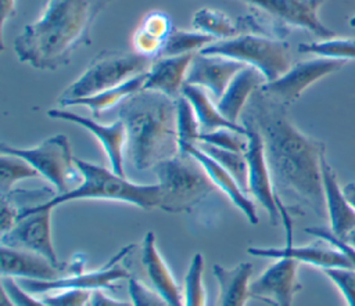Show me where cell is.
<instances>
[{"label": "cell", "instance_id": "6da1fadb", "mask_svg": "<svg viewBox=\"0 0 355 306\" xmlns=\"http://www.w3.org/2000/svg\"><path fill=\"white\" fill-rule=\"evenodd\" d=\"M286 107L258 89L245 107L244 120L262 137L273 187L280 199H295L318 217L326 219L320 169L326 147L300 132L288 119Z\"/></svg>", "mask_w": 355, "mask_h": 306}, {"label": "cell", "instance_id": "7a4b0ae2", "mask_svg": "<svg viewBox=\"0 0 355 306\" xmlns=\"http://www.w3.org/2000/svg\"><path fill=\"white\" fill-rule=\"evenodd\" d=\"M112 0H47L42 15L14 39L19 62L42 71L67 65L73 53L90 43L92 26Z\"/></svg>", "mask_w": 355, "mask_h": 306}, {"label": "cell", "instance_id": "3957f363", "mask_svg": "<svg viewBox=\"0 0 355 306\" xmlns=\"http://www.w3.org/2000/svg\"><path fill=\"white\" fill-rule=\"evenodd\" d=\"M118 115L126 127L125 154L135 169H154L180 152L175 98L141 90L119 104Z\"/></svg>", "mask_w": 355, "mask_h": 306}, {"label": "cell", "instance_id": "277c9868", "mask_svg": "<svg viewBox=\"0 0 355 306\" xmlns=\"http://www.w3.org/2000/svg\"><path fill=\"white\" fill-rule=\"evenodd\" d=\"M75 165L82 174L80 183L71 191L55 195L49 201L36 205L42 209H54L55 206L79 199H104L135 205L150 210L159 205L158 184H137L119 176L112 169L96 163L76 159Z\"/></svg>", "mask_w": 355, "mask_h": 306}, {"label": "cell", "instance_id": "5b68a950", "mask_svg": "<svg viewBox=\"0 0 355 306\" xmlns=\"http://www.w3.org/2000/svg\"><path fill=\"white\" fill-rule=\"evenodd\" d=\"M153 170L159 188L158 208L164 212H190L216 188L205 169L190 154L179 152Z\"/></svg>", "mask_w": 355, "mask_h": 306}, {"label": "cell", "instance_id": "8992f818", "mask_svg": "<svg viewBox=\"0 0 355 306\" xmlns=\"http://www.w3.org/2000/svg\"><path fill=\"white\" fill-rule=\"evenodd\" d=\"M198 53L232 58L252 66L263 75L266 83L279 79L291 68V48L286 40L254 33L215 40Z\"/></svg>", "mask_w": 355, "mask_h": 306}, {"label": "cell", "instance_id": "52a82bcc", "mask_svg": "<svg viewBox=\"0 0 355 306\" xmlns=\"http://www.w3.org/2000/svg\"><path fill=\"white\" fill-rule=\"evenodd\" d=\"M150 58L137 53L100 51L86 69L62 91L60 101L94 96L107 89L116 87L130 78L147 72Z\"/></svg>", "mask_w": 355, "mask_h": 306}, {"label": "cell", "instance_id": "ba28073f", "mask_svg": "<svg viewBox=\"0 0 355 306\" xmlns=\"http://www.w3.org/2000/svg\"><path fill=\"white\" fill-rule=\"evenodd\" d=\"M0 150L4 154L24 158L55 188L57 195L71 191L82 180V174L78 176L79 170L65 134H54L32 148H17L1 144Z\"/></svg>", "mask_w": 355, "mask_h": 306}, {"label": "cell", "instance_id": "9c48e42d", "mask_svg": "<svg viewBox=\"0 0 355 306\" xmlns=\"http://www.w3.org/2000/svg\"><path fill=\"white\" fill-rule=\"evenodd\" d=\"M243 125L245 127V134L248 137V145L244 152L248 165L247 192L252 198H255V201H258L262 205V208L268 212L272 224L282 223L280 215L284 210H288L291 206L286 205V202H283L275 191L265 156L263 141L259 132L245 120L243 122Z\"/></svg>", "mask_w": 355, "mask_h": 306}, {"label": "cell", "instance_id": "30bf717a", "mask_svg": "<svg viewBox=\"0 0 355 306\" xmlns=\"http://www.w3.org/2000/svg\"><path fill=\"white\" fill-rule=\"evenodd\" d=\"M51 212L53 209H42L36 205L19 208L15 226L1 234V245L39 253L61 267L51 240Z\"/></svg>", "mask_w": 355, "mask_h": 306}, {"label": "cell", "instance_id": "8fae6325", "mask_svg": "<svg viewBox=\"0 0 355 306\" xmlns=\"http://www.w3.org/2000/svg\"><path fill=\"white\" fill-rule=\"evenodd\" d=\"M259 10L265 18L290 30L291 26L305 29L315 36L331 39L336 33L319 18V8L327 0H241Z\"/></svg>", "mask_w": 355, "mask_h": 306}, {"label": "cell", "instance_id": "7c38bea8", "mask_svg": "<svg viewBox=\"0 0 355 306\" xmlns=\"http://www.w3.org/2000/svg\"><path fill=\"white\" fill-rule=\"evenodd\" d=\"M135 245H128L122 251H119L110 263H107L103 269L89 271V273H76L73 276L58 277L53 281H39V280H28L21 278L18 284L29 294H46L53 291L62 289H108L112 288L121 280H129L132 276L129 271L121 264V259L126 256Z\"/></svg>", "mask_w": 355, "mask_h": 306}, {"label": "cell", "instance_id": "4fadbf2b", "mask_svg": "<svg viewBox=\"0 0 355 306\" xmlns=\"http://www.w3.org/2000/svg\"><path fill=\"white\" fill-rule=\"evenodd\" d=\"M344 65L345 61L323 57L298 61L279 79L265 83L261 90L282 104L288 105L300 98V96L313 83L337 72Z\"/></svg>", "mask_w": 355, "mask_h": 306}, {"label": "cell", "instance_id": "5bb4252c", "mask_svg": "<svg viewBox=\"0 0 355 306\" xmlns=\"http://www.w3.org/2000/svg\"><path fill=\"white\" fill-rule=\"evenodd\" d=\"M300 262L293 258H279L255 281L250 284L251 299L270 306H291L294 296L301 291L298 281Z\"/></svg>", "mask_w": 355, "mask_h": 306}, {"label": "cell", "instance_id": "9a60e30c", "mask_svg": "<svg viewBox=\"0 0 355 306\" xmlns=\"http://www.w3.org/2000/svg\"><path fill=\"white\" fill-rule=\"evenodd\" d=\"M47 116L53 119L76 123L83 129H86L89 133H92L96 137V140L103 145L112 172H115L119 176H125L123 154H125V145H126V127L121 119L115 120L111 125H101L92 118L82 116L65 108L49 109Z\"/></svg>", "mask_w": 355, "mask_h": 306}, {"label": "cell", "instance_id": "2e32d148", "mask_svg": "<svg viewBox=\"0 0 355 306\" xmlns=\"http://www.w3.org/2000/svg\"><path fill=\"white\" fill-rule=\"evenodd\" d=\"M245 66V64L232 58L196 53L184 84L202 87L218 102L232 79Z\"/></svg>", "mask_w": 355, "mask_h": 306}, {"label": "cell", "instance_id": "e0dca14e", "mask_svg": "<svg viewBox=\"0 0 355 306\" xmlns=\"http://www.w3.org/2000/svg\"><path fill=\"white\" fill-rule=\"evenodd\" d=\"M320 169L326 212L330 223L329 228L337 238L345 240L355 228V209L347 199L343 188L338 186L336 173L329 165L326 155L322 158Z\"/></svg>", "mask_w": 355, "mask_h": 306}, {"label": "cell", "instance_id": "ac0fdd59", "mask_svg": "<svg viewBox=\"0 0 355 306\" xmlns=\"http://www.w3.org/2000/svg\"><path fill=\"white\" fill-rule=\"evenodd\" d=\"M193 57L194 54H182L155 58L147 71V80L143 90L158 91L176 100L182 96Z\"/></svg>", "mask_w": 355, "mask_h": 306}, {"label": "cell", "instance_id": "d6986e66", "mask_svg": "<svg viewBox=\"0 0 355 306\" xmlns=\"http://www.w3.org/2000/svg\"><path fill=\"white\" fill-rule=\"evenodd\" d=\"M1 276L11 278H28L39 281H53L58 278L60 269L44 256L17 248L1 245Z\"/></svg>", "mask_w": 355, "mask_h": 306}, {"label": "cell", "instance_id": "ffe728a7", "mask_svg": "<svg viewBox=\"0 0 355 306\" xmlns=\"http://www.w3.org/2000/svg\"><path fill=\"white\" fill-rule=\"evenodd\" d=\"M247 252L258 258H293L300 263H306L315 267L330 269V267H351L347 256L337 248L327 244L323 245H306V246H294L284 245L283 248H247Z\"/></svg>", "mask_w": 355, "mask_h": 306}, {"label": "cell", "instance_id": "44dd1931", "mask_svg": "<svg viewBox=\"0 0 355 306\" xmlns=\"http://www.w3.org/2000/svg\"><path fill=\"white\" fill-rule=\"evenodd\" d=\"M141 262L155 292H158L171 306H184L179 285L157 249L153 231H148L143 238Z\"/></svg>", "mask_w": 355, "mask_h": 306}, {"label": "cell", "instance_id": "7402d4cb", "mask_svg": "<svg viewBox=\"0 0 355 306\" xmlns=\"http://www.w3.org/2000/svg\"><path fill=\"white\" fill-rule=\"evenodd\" d=\"M183 152L190 154L200 162V165L205 169L207 174L209 176V179L212 180L215 187L222 190L229 197V199L244 213V216L248 219V222L251 224L258 223V215H257L254 201L251 199V197L247 195V192L239 186V183L234 180V177L227 170H225L218 162H215L211 156H208L197 145L189 147Z\"/></svg>", "mask_w": 355, "mask_h": 306}, {"label": "cell", "instance_id": "603a6c76", "mask_svg": "<svg viewBox=\"0 0 355 306\" xmlns=\"http://www.w3.org/2000/svg\"><path fill=\"white\" fill-rule=\"evenodd\" d=\"M266 83L263 75L252 68L245 66L243 68L229 83L222 97L218 100V108L222 115L233 122L237 123L240 116L243 115L251 96L261 89Z\"/></svg>", "mask_w": 355, "mask_h": 306}, {"label": "cell", "instance_id": "cb8c5ba5", "mask_svg": "<svg viewBox=\"0 0 355 306\" xmlns=\"http://www.w3.org/2000/svg\"><path fill=\"white\" fill-rule=\"evenodd\" d=\"M172 32V19L166 12L159 10L150 11L143 17L133 33V51L150 60L153 57L158 58Z\"/></svg>", "mask_w": 355, "mask_h": 306}, {"label": "cell", "instance_id": "d4e9b609", "mask_svg": "<svg viewBox=\"0 0 355 306\" xmlns=\"http://www.w3.org/2000/svg\"><path fill=\"white\" fill-rule=\"evenodd\" d=\"M212 273L218 282V306H245L250 295V280L252 264L248 262L239 263L232 269L214 264Z\"/></svg>", "mask_w": 355, "mask_h": 306}, {"label": "cell", "instance_id": "484cf974", "mask_svg": "<svg viewBox=\"0 0 355 306\" xmlns=\"http://www.w3.org/2000/svg\"><path fill=\"white\" fill-rule=\"evenodd\" d=\"M182 94L190 101L197 120L200 123L201 134L209 133L218 129H233L240 133H245V127L243 123H233L227 120L218 108V104L214 102L211 94L202 87L184 84L182 89Z\"/></svg>", "mask_w": 355, "mask_h": 306}, {"label": "cell", "instance_id": "4316f807", "mask_svg": "<svg viewBox=\"0 0 355 306\" xmlns=\"http://www.w3.org/2000/svg\"><path fill=\"white\" fill-rule=\"evenodd\" d=\"M146 80H147V72H143V73H139V75L130 78L129 80L123 82L122 84H119L116 87L107 89L94 96L75 98V100H67V101H58V102L64 108L75 107V105L87 107L90 109L93 118H100V115L104 111L111 109L112 107H115L116 104H121L130 96L141 91L144 89Z\"/></svg>", "mask_w": 355, "mask_h": 306}, {"label": "cell", "instance_id": "83f0119b", "mask_svg": "<svg viewBox=\"0 0 355 306\" xmlns=\"http://www.w3.org/2000/svg\"><path fill=\"white\" fill-rule=\"evenodd\" d=\"M191 26L194 30L209 35L216 40L233 39L243 35L237 21L233 22L225 12L208 7H202L193 14Z\"/></svg>", "mask_w": 355, "mask_h": 306}, {"label": "cell", "instance_id": "f1b7e54d", "mask_svg": "<svg viewBox=\"0 0 355 306\" xmlns=\"http://www.w3.org/2000/svg\"><path fill=\"white\" fill-rule=\"evenodd\" d=\"M176 130L180 152L200 143V123L190 101L183 94L176 98Z\"/></svg>", "mask_w": 355, "mask_h": 306}, {"label": "cell", "instance_id": "f546056e", "mask_svg": "<svg viewBox=\"0 0 355 306\" xmlns=\"http://www.w3.org/2000/svg\"><path fill=\"white\" fill-rule=\"evenodd\" d=\"M297 50L302 54H312L316 57L348 61L355 60V37L347 39H323L320 42L301 43Z\"/></svg>", "mask_w": 355, "mask_h": 306}, {"label": "cell", "instance_id": "4dcf8cb0", "mask_svg": "<svg viewBox=\"0 0 355 306\" xmlns=\"http://www.w3.org/2000/svg\"><path fill=\"white\" fill-rule=\"evenodd\" d=\"M39 172L24 158L4 154L0 155V194L7 195L12 191L15 183L26 179L39 177Z\"/></svg>", "mask_w": 355, "mask_h": 306}, {"label": "cell", "instance_id": "1f68e13d", "mask_svg": "<svg viewBox=\"0 0 355 306\" xmlns=\"http://www.w3.org/2000/svg\"><path fill=\"white\" fill-rule=\"evenodd\" d=\"M197 147L204 151L208 156H211L215 162H218L225 170H227L239 186L247 192V181H248V165L245 155L241 152L222 150L209 144L198 143ZM248 194V192H247Z\"/></svg>", "mask_w": 355, "mask_h": 306}, {"label": "cell", "instance_id": "d6a6232c", "mask_svg": "<svg viewBox=\"0 0 355 306\" xmlns=\"http://www.w3.org/2000/svg\"><path fill=\"white\" fill-rule=\"evenodd\" d=\"M215 40L216 39H214L212 36L198 30L173 29L161 55L196 54L201 51L204 47H207L208 44L214 43Z\"/></svg>", "mask_w": 355, "mask_h": 306}, {"label": "cell", "instance_id": "836d02e7", "mask_svg": "<svg viewBox=\"0 0 355 306\" xmlns=\"http://www.w3.org/2000/svg\"><path fill=\"white\" fill-rule=\"evenodd\" d=\"M204 274V258L201 253H196L190 262L189 270L184 277V306H205L207 295L202 281Z\"/></svg>", "mask_w": 355, "mask_h": 306}, {"label": "cell", "instance_id": "e575fe53", "mask_svg": "<svg viewBox=\"0 0 355 306\" xmlns=\"http://www.w3.org/2000/svg\"><path fill=\"white\" fill-rule=\"evenodd\" d=\"M200 143L244 154L248 145V137L245 133H240L233 129H218L209 133H202L200 136Z\"/></svg>", "mask_w": 355, "mask_h": 306}, {"label": "cell", "instance_id": "d590c367", "mask_svg": "<svg viewBox=\"0 0 355 306\" xmlns=\"http://www.w3.org/2000/svg\"><path fill=\"white\" fill-rule=\"evenodd\" d=\"M322 271L340 289L347 306H355V270L352 267H330Z\"/></svg>", "mask_w": 355, "mask_h": 306}, {"label": "cell", "instance_id": "8d00e7d4", "mask_svg": "<svg viewBox=\"0 0 355 306\" xmlns=\"http://www.w3.org/2000/svg\"><path fill=\"white\" fill-rule=\"evenodd\" d=\"M128 291L133 306H171L158 292L151 291L133 277L128 280Z\"/></svg>", "mask_w": 355, "mask_h": 306}, {"label": "cell", "instance_id": "74e56055", "mask_svg": "<svg viewBox=\"0 0 355 306\" xmlns=\"http://www.w3.org/2000/svg\"><path fill=\"white\" fill-rule=\"evenodd\" d=\"M92 292L87 289H62L43 296L42 300L49 306H87Z\"/></svg>", "mask_w": 355, "mask_h": 306}, {"label": "cell", "instance_id": "f35d334b", "mask_svg": "<svg viewBox=\"0 0 355 306\" xmlns=\"http://www.w3.org/2000/svg\"><path fill=\"white\" fill-rule=\"evenodd\" d=\"M305 233L309 234V235H313L315 238L340 249L345 256L347 259L349 260V264L351 267L355 270V248L351 246L349 244H347L345 241L337 238L331 231L330 228H326V227H308L305 228Z\"/></svg>", "mask_w": 355, "mask_h": 306}, {"label": "cell", "instance_id": "ab89813d", "mask_svg": "<svg viewBox=\"0 0 355 306\" xmlns=\"http://www.w3.org/2000/svg\"><path fill=\"white\" fill-rule=\"evenodd\" d=\"M1 289L7 292L17 306H49L42 299H36L32 294L26 292L15 278L1 277Z\"/></svg>", "mask_w": 355, "mask_h": 306}, {"label": "cell", "instance_id": "60d3db41", "mask_svg": "<svg viewBox=\"0 0 355 306\" xmlns=\"http://www.w3.org/2000/svg\"><path fill=\"white\" fill-rule=\"evenodd\" d=\"M18 216H19V208L10 199L1 197V213H0L1 234L7 233L15 226V223L18 222Z\"/></svg>", "mask_w": 355, "mask_h": 306}, {"label": "cell", "instance_id": "b9f144b4", "mask_svg": "<svg viewBox=\"0 0 355 306\" xmlns=\"http://www.w3.org/2000/svg\"><path fill=\"white\" fill-rule=\"evenodd\" d=\"M87 306H133V303L112 299V298L107 296L103 292V289H96V291L92 292L90 302H89Z\"/></svg>", "mask_w": 355, "mask_h": 306}, {"label": "cell", "instance_id": "7bdbcfd3", "mask_svg": "<svg viewBox=\"0 0 355 306\" xmlns=\"http://www.w3.org/2000/svg\"><path fill=\"white\" fill-rule=\"evenodd\" d=\"M15 4L17 0H1V25H0V35H1V50L4 48V28L10 18L15 14Z\"/></svg>", "mask_w": 355, "mask_h": 306}, {"label": "cell", "instance_id": "ee69618b", "mask_svg": "<svg viewBox=\"0 0 355 306\" xmlns=\"http://www.w3.org/2000/svg\"><path fill=\"white\" fill-rule=\"evenodd\" d=\"M343 191H344L347 199L349 201V204L352 205V208L355 209V183H354V181L347 183V184L343 187Z\"/></svg>", "mask_w": 355, "mask_h": 306}, {"label": "cell", "instance_id": "f6af8a7d", "mask_svg": "<svg viewBox=\"0 0 355 306\" xmlns=\"http://www.w3.org/2000/svg\"><path fill=\"white\" fill-rule=\"evenodd\" d=\"M0 306H17V305L11 300V298L7 295V292H6L4 289H1V303H0Z\"/></svg>", "mask_w": 355, "mask_h": 306}, {"label": "cell", "instance_id": "bcb514c9", "mask_svg": "<svg viewBox=\"0 0 355 306\" xmlns=\"http://www.w3.org/2000/svg\"><path fill=\"white\" fill-rule=\"evenodd\" d=\"M343 241H345L347 244H349L351 246H354L355 248V228L347 235V238L345 240H343Z\"/></svg>", "mask_w": 355, "mask_h": 306}, {"label": "cell", "instance_id": "7dc6e473", "mask_svg": "<svg viewBox=\"0 0 355 306\" xmlns=\"http://www.w3.org/2000/svg\"><path fill=\"white\" fill-rule=\"evenodd\" d=\"M349 25H351V26H355V15L349 19Z\"/></svg>", "mask_w": 355, "mask_h": 306}]
</instances>
